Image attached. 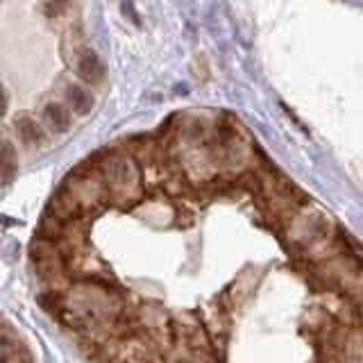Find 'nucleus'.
I'll return each mask as SVG.
<instances>
[{"label":"nucleus","instance_id":"nucleus-1","mask_svg":"<svg viewBox=\"0 0 363 363\" xmlns=\"http://www.w3.org/2000/svg\"><path fill=\"white\" fill-rule=\"evenodd\" d=\"M100 177L105 182L109 197L114 202H132L139 197V168L132 157L123 152H109L102 157Z\"/></svg>","mask_w":363,"mask_h":363},{"label":"nucleus","instance_id":"nucleus-2","mask_svg":"<svg viewBox=\"0 0 363 363\" xmlns=\"http://www.w3.org/2000/svg\"><path fill=\"white\" fill-rule=\"evenodd\" d=\"M75 71L80 75V80H84L86 84H98L105 75V66H102L100 57L93 53V50H82L80 57H77Z\"/></svg>","mask_w":363,"mask_h":363},{"label":"nucleus","instance_id":"nucleus-3","mask_svg":"<svg viewBox=\"0 0 363 363\" xmlns=\"http://www.w3.org/2000/svg\"><path fill=\"white\" fill-rule=\"evenodd\" d=\"M43 120H46V127L55 134H62L71 127V116H68L66 107L59 105V102L46 105V109H43Z\"/></svg>","mask_w":363,"mask_h":363},{"label":"nucleus","instance_id":"nucleus-4","mask_svg":"<svg viewBox=\"0 0 363 363\" xmlns=\"http://www.w3.org/2000/svg\"><path fill=\"white\" fill-rule=\"evenodd\" d=\"M66 102H68V107H71L75 114H89V111L93 109V96H91V91H86L84 86L80 84H71L66 89Z\"/></svg>","mask_w":363,"mask_h":363},{"label":"nucleus","instance_id":"nucleus-5","mask_svg":"<svg viewBox=\"0 0 363 363\" xmlns=\"http://www.w3.org/2000/svg\"><path fill=\"white\" fill-rule=\"evenodd\" d=\"M16 132H19L23 143H28V145H39L43 141V129L39 127L37 120H32L28 116L16 120Z\"/></svg>","mask_w":363,"mask_h":363},{"label":"nucleus","instance_id":"nucleus-6","mask_svg":"<svg viewBox=\"0 0 363 363\" xmlns=\"http://www.w3.org/2000/svg\"><path fill=\"white\" fill-rule=\"evenodd\" d=\"M16 172V152L10 141H0V182L7 184Z\"/></svg>","mask_w":363,"mask_h":363},{"label":"nucleus","instance_id":"nucleus-7","mask_svg":"<svg viewBox=\"0 0 363 363\" xmlns=\"http://www.w3.org/2000/svg\"><path fill=\"white\" fill-rule=\"evenodd\" d=\"M68 7V0H46V7H43V12H46L48 19H57L59 14H64Z\"/></svg>","mask_w":363,"mask_h":363},{"label":"nucleus","instance_id":"nucleus-8","mask_svg":"<svg viewBox=\"0 0 363 363\" xmlns=\"http://www.w3.org/2000/svg\"><path fill=\"white\" fill-rule=\"evenodd\" d=\"M7 114V96H5V91L0 89V118H3Z\"/></svg>","mask_w":363,"mask_h":363}]
</instances>
